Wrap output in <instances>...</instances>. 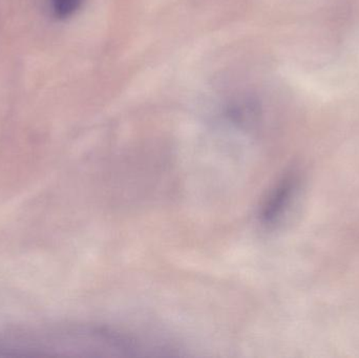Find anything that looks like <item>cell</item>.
<instances>
[{"mask_svg":"<svg viewBox=\"0 0 359 358\" xmlns=\"http://www.w3.org/2000/svg\"><path fill=\"white\" fill-rule=\"evenodd\" d=\"M162 350L168 348L107 326L57 324L0 330V357H157Z\"/></svg>","mask_w":359,"mask_h":358,"instance_id":"obj_1","label":"cell"},{"mask_svg":"<svg viewBox=\"0 0 359 358\" xmlns=\"http://www.w3.org/2000/svg\"><path fill=\"white\" fill-rule=\"evenodd\" d=\"M295 183V179L287 178L274 189L262 212V218L266 224L276 223L286 212L294 193Z\"/></svg>","mask_w":359,"mask_h":358,"instance_id":"obj_2","label":"cell"},{"mask_svg":"<svg viewBox=\"0 0 359 358\" xmlns=\"http://www.w3.org/2000/svg\"><path fill=\"white\" fill-rule=\"evenodd\" d=\"M81 4L82 0H50L53 14L58 19H65L73 16Z\"/></svg>","mask_w":359,"mask_h":358,"instance_id":"obj_3","label":"cell"}]
</instances>
